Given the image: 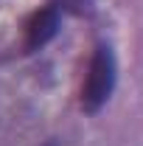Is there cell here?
Wrapping results in <instances>:
<instances>
[{
  "label": "cell",
  "instance_id": "cell-3",
  "mask_svg": "<svg viewBox=\"0 0 143 146\" xmlns=\"http://www.w3.org/2000/svg\"><path fill=\"white\" fill-rule=\"evenodd\" d=\"M51 3H54V9L68 11V14H76V17L93 14V6H95V0H51Z\"/></svg>",
  "mask_w": 143,
  "mask_h": 146
},
{
  "label": "cell",
  "instance_id": "cell-1",
  "mask_svg": "<svg viewBox=\"0 0 143 146\" xmlns=\"http://www.w3.org/2000/svg\"><path fill=\"white\" fill-rule=\"evenodd\" d=\"M112 90H115V56L109 51V45H98L93 51L87 76L81 84V110L95 115L109 101Z\"/></svg>",
  "mask_w": 143,
  "mask_h": 146
},
{
  "label": "cell",
  "instance_id": "cell-2",
  "mask_svg": "<svg viewBox=\"0 0 143 146\" xmlns=\"http://www.w3.org/2000/svg\"><path fill=\"white\" fill-rule=\"evenodd\" d=\"M56 31H59V9H54V6L36 9L25 23V51L34 54L39 48H45L56 36Z\"/></svg>",
  "mask_w": 143,
  "mask_h": 146
}]
</instances>
